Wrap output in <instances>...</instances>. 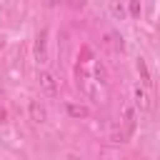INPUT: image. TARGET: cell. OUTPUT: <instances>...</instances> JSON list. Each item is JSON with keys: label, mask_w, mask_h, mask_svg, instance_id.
<instances>
[{"label": "cell", "mask_w": 160, "mask_h": 160, "mask_svg": "<svg viewBox=\"0 0 160 160\" xmlns=\"http://www.w3.org/2000/svg\"><path fill=\"white\" fill-rule=\"evenodd\" d=\"M38 85H40V92H42L45 98H58V80H55L52 72L40 70V72H38Z\"/></svg>", "instance_id": "cell-3"}, {"label": "cell", "mask_w": 160, "mask_h": 160, "mask_svg": "<svg viewBox=\"0 0 160 160\" xmlns=\"http://www.w3.org/2000/svg\"><path fill=\"white\" fill-rule=\"evenodd\" d=\"M100 45H102V50H105V55L110 58V60H115V58H120V52H122V38L120 35H115L112 30H105L102 32V38H100Z\"/></svg>", "instance_id": "cell-1"}, {"label": "cell", "mask_w": 160, "mask_h": 160, "mask_svg": "<svg viewBox=\"0 0 160 160\" xmlns=\"http://www.w3.org/2000/svg\"><path fill=\"white\" fill-rule=\"evenodd\" d=\"M128 12L132 18H138L140 15V0H128Z\"/></svg>", "instance_id": "cell-11"}, {"label": "cell", "mask_w": 160, "mask_h": 160, "mask_svg": "<svg viewBox=\"0 0 160 160\" xmlns=\"http://www.w3.org/2000/svg\"><path fill=\"white\" fill-rule=\"evenodd\" d=\"M158 25H160V22H158Z\"/></svg>", "instance_id": "cell-14"}, {"label": "cell", "mask_w": 160, "mask_h": 160, "mask_svg": "<svg viewBox=\"0 0 160 160\" xmlns=\"http://www.w3.org/2000/svg\"><path fill=\"white\" fill-rule=\"evenodd\" d=\"M110 15H112L115 20H125V18H128V10H125V5H122L120 0H110Z\"/></svg>", "instance_id": "cell-9"}, {"label": "cell", "mask_w": 160, "mask_h": 160, "mask_svg": "<svg viewBox=\"0 0 160 160\" xmlns=\"http://www.w3.org/2000/svg\"><path fill=\"white\" fill-rule=\"evenodd\" d=\"M95 82H100V85H108V68L98 60L95 62Z\"/></svg>", "instance_id": "cell-10"}, {"label": "cell", "mask_w": 160, "mask_h": 160, "mask_svg": "<svg viewBox=\"0 0 160 160\" xmlns=\"http://www.w3.org/2000/svg\"><path fill=\"white\" fill-rule=\"evenodd\" d=\"M65 112H68L72 120H85V118H90V108L82 105V102H68V105H65Z\"/></svg>", "instance_id": "cell-8"}, {"label": "cell", "mask_w": 160, "mask_h": 160, "mask_svg": "<svg viewBox=\"0 0 160 160\" xmlns=\"http://www.w3.org/2000/svg\"><path fill=\"white\" fill-rule=\"evenodd\" d=\"M0 122H5V110L0 108Z\"/></svg>", "instance_id": "cell-13"}, {"label": "cell", "mask_w": 160, "mask_h": 160, "mask_svg": "<svg viewBox=\"0 0 160 160\" xmlns=\"http://www.w3.org/2000/svg\"><path fill=\"white\" fill-rule=\"evenodd\" d=\"M135 70H138V78H140L142 88H152V72H150L145 58H135Z\"/></svg>", "instance_id": "cell-7"}, {"label": "cell", "mask_w": 160, "mask_h": 160, "mask_svg": "<svg viewBox=\"0 0 160 160\" xmlns=\"http://www.w3.org/2000/svg\"><path fill=\"white\" fill-rule=\"evenodd\" d=\"M132 98H135V110H140V112H150V108H152V102H150V95H148V88H142V85H135V90H132Z\"/></svg>", "instance_id": "cell-6"}, {"label": "cell", "mask_w": 160, "mask_h": 160, "mask_svg": "<svg viewBox=\"0 0 160 160\" xmlns=\"http://www.w3.org/2000/svg\"><path fill=\"white\" fill-rule=\"evenodd\" d=\"M28 115H30V120H32L35 125H45V122H48V108H45L38 98H32V100L28 102Z\"/></svg>", "instance_id": "cell-4"}, {"label": "cell", "mask_w": 160, "mask_h": 160, "mask_svg": "<svg viewBox=\"0 0 160 160\" xmlns=\"http://www.w3.org/2000/svg\"><path fill=\"white\" fill-rule=\"evenodd\" d=\"M65 160H85V158H80V155H75V152H68Z\"/></svg>", "instance_id": "cell-12"}, {"label": "cell", "mask_w": 160, "mask_h": 160, "mask_svg": "<svg viewBox=\"0 0 160 160\" xmlns=\"http://www.w3.org/2000/svg\"><path fill=\"white\" fill-rule=\"evenodd\" d=\"M32 55H35V62H38V65H45V62H48V28H42V30L35 35Z\"/></svg>", "instance_id": "cell-2"}, {"label": "cell", "mask_w": 160, "mask_h": 160, "mask_svg": "<svg viewBox=\"0 0 160 160\" xmlns=\"http://www.w3.org/2000/svg\"><path fill=\"white\" fill-rule=\"evenodd\" d=\"M135 122H138V110H135V105H128V108H125V115H122V132H120V140H125V138L132 135Z\"/></svg>", "instance_id": "cell-5"}]
</instances>
